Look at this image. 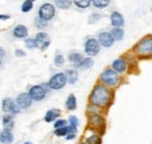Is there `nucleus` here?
<instances>
[{
	"label": "nucleus",
	"instance_id": "f257e3e1",
	"mask_svg": "<svg viewBox=\"0 0 152 144\" xmlns=\"http://www.w3.org/2000/svg\"><path fill=\"white\" fill-rule=\"evenodd\" d=\"M111 98V93L107 87L97 84L90 94V102L96 107H105Z\"/></svg>",
	"mask_w": 152,
	"mask_h": 144
},
{
	"label": "nucleus",
	"instance_id": "f03ea898",
	"mask_svg": "<svg viewBox=\"0 0 152 144\" xmlns=\"http://www.w3.org/2000/svg\"><path fill=\"white\" fill-rule=\"evenodd\" d=\"M136 53L140 56H150L152 55V36H148L139 41L134 47Z\"/></svg>",
	"mask_w": 152,
	"mask_h": 144
},
{
	"label": "nucleus",
	"instance_id": "7ed1b4c3",
	"mask_svg": "<svg viewBox=\"0 0 152 144\" xmlns=\"http://www.w3.org/2000/svg\"><path fill=\"white\" fill-rule=\"evenodd\" d=\"M99 80H101L104 84H107V86H109V87H113V86H116V84L118 83L119 76H118L117 72H115L113 69H105L104 72L101 74Z\"/></svg>",
	"mask_w": 152,
	"mask_h": 144
},
{
	"label": "nucleus",
	"instance_id": "20e7f679",
	"mask_svg": "<svg viewBox=\"0 0 152 144\" xmlns=\"http://www.w3.org/2000/svg\"><path fill=\"white\" fill-rule=\"evenodd\" d=\"M67 82H68V81H67L66 74H63V73H57L55 75H53V77L49 80V83H48V84H49V88H50V89L60 90L66 86Z\"/></svg>",
	"mask_w": 152,
	"mask_h": 144
},
{
	"label": "nucleus",
	"instance_id": "39448f33",
	"mask_svg": "<svg viewBox=\"0 0 152 144\" xmlns=\"http://www.w3.org/2000/svg\"><path fill=\"white\" fill-rule=\"evenodd\" d=\"M54 15H55V7L52 4H43L39 10V17L45 21L53 19Z\"/></svg>",
	"mask_w": 152,
	"mask_h": 144
},
{
	"label": "nucleus",
	"instance_id": "423d86ee",
	"mask_svg": "<svg viewBox=\"0 0 152 144\" xmlns=\"http://www.w3.org/2000/svg\"><path fill=\"white\" fill-rule=\"evenodd\" d=\"M84 51L89 56H95L99 52V42L98 40H96L94 37L88 39L86 45H84Z\"/></svg>",
	"mask_w": 152,
	"mask_h": 144
},
{
	"label": "nucleus",
	"instance_id": "0eeeda50",
	"mask_svg": "<svg viewBox=\"0 0 152 144\" xmlns=\"http://www.w3.org/2000/svg\"><path fill=\"white\" fill-rule=\"evenodd\" d=\"M28 94L31 95V97H32L34 101H41V100H43L45 96H46V90L43 89L42 86H33V87L31 88Z\"/></svg>",
	"mask_w": 152,
	"mask_h": 144
},
{
	"label": "nucleus",
	"instance_id": "6e6552de",
	"mask_svg": "<svg viewBox=\"0 0 152 144\" xmlns=\"http://www.w3.org/2000/svg\"><path fill=\"white\" fill-rule=\"evenodd\" d=\"M2 110L6 111V112H10V114H19L20 109L19 107H17L15 102L11 98H6L2 101Z\"/></svg>",
	"mask_w": 152,
	"mask_h": 144
},
{
	"label": "nucleus",
	"instance_id": "1a4fd4ad",
	"mask_svg": "<svg viewBox=\"0 0 152 144\" xmlns=\"http://www.w3.org/2000/svg\"><path fill=\"white\" fill-rule=\"evenodd\" d=\"M98 42L99 45H102L103 47H111L114 45L115 39L113 37L111 33H108V32H103L98 35Z\"/></svg>",
	"mask_w": 152,
	"mask_h": 144
},
{
	"label": "nucleus",
	"instance_id": "9d476101",
	"mask_svg": "<svg viewBox=\"0 0 152 144\" xmlns=\"http://www.w3.org/2000/svg\"><path fill=\"white\" fill-rule=\"evenodd\" d=\"M37 40V43H38V47L41 48V49H46L49 43H50V37L47 33L45 32H41V33H38V35L35 37Z\"/></svg>",
	"mask_w": 152,
	"mask_h": 144
},
{
	"label": "nucleus",
	"instance_id": "9b49d317",
	"mask_svg": "<svg viewBox=\"0 0 152 144\" xmlns=\"http://www.w3.org/2000/svg\"><path fill=\"white\" fill-rule=\"evenodd\" d=\"M32 100L33 98L31 97L29 94L22 93V94H20L19 96L17 97V103H18V106H19L20 108H28L32 104Z\"/></svg>",
	"mask_w": 152,
	"mask_h": 144
},
{
	"label": "nucleus",
	"instance_id": "f8f14e48",
	"mask_svg": "<svg viewBox=\"0 0 152 144\" xmlns=\"http://www.w3.org/2000/svg\"><path fill=\"white\" fill-rule=\"evenodd\" d=\"M110 20H111V25L114 27H119L121 28L124 25V19L122 17V14L118 13V12H113L111 15H110Z\"/></svg>",
	"mask_w": 152,
	"mask_h": 144
},
{
	"label": "nucleus",
	"instance_id": "ddd939ff",
	"mask_svg": "<svg viewBox=\"0 0 152 144\" xmlns=\"http://www.w3.org/2000/svg\"><path fill=\"white\" fill-rule=\"evenodd\" d=\"M14 137L12 135V131L10 129H5L1 131V135H0V141L2 144H11L13 142Z\"/></svg>",
	"mask_w": 152,
	"mask_h": 144
},
{
	"label": "nucleus",
	"instance_id": "4468645a",
	"mask_svg": "<svg viewBox=\"0 0 152 144\" xmlns=\"http://www.w3.org/2000/svg\"><path fill=\"white\" fill-rule=\"evenodd\" d=\"M113 68H114L115 72L117 73L125 72V69H126V62H125V60L122 59V57L115 60L114 62H113Z\"/></svg>",
	"mask_w": 152,
	"mask_h": 144
},
{
	"label": "nucleus",
	"instance_id": "2eb2a0df",
	"mask_svg": "<svg viewBox=\"0 0 152 144\" xmlns=\"http://www.w3.org/2000/svg\"><path fill=\"white\" fill-rule=\"evenodd\" d=\"M13 35L15 36V37H20V39L27 37V35H28V29H27L26 26L19 25V26H17V27L14 28V31H13Z\"/></svg>",
	"mask_w": 152,
	"mask_h": 144
},
{
	"label": "nucleus",
	"instance_id": "dca6fc26",
	"mask_svg": "<svg viewBox=\"0 0 152 144\" xmlns=\"http://www.w3.org/2000/svg\"><path fill=\"white\" fill-rule=\"evenodd\" d=\"M83 60H84V57L80 53H70L69 54V61L73 62V65L75 66L76 68H80V66L82 65Z\"/></svg>",
	"mask_w": 152,
	"mask_h": 144
},
{
	"label": "nucleus",
	"instance_id": "f3484780",
	"mask_svg": "<svg viewBox=\"0 0 152 144\" xmlns=\"http://www.w3.org/2000/svg\"><path fill=\"white\" fill-rule=\"evenodd\" d=\"M58 116H60V110L58 109H50V110L47 111V114L45 116V121L46 122H53Z\"/></svg>",
	"mask_w": 152,
	"mask_h": 144
},
{
	"label": "nucleus",
	"instance_id": "a211bd4d",
	"mask_svg": "<svg viewBox=\"0 0 152 144\" xmlns=\"http://www.w3.org/2000/svg\"><path fill=\"white\" fill-rule=\"evenodd\" d=\"M66 76H67V81L68 83L70 84H74L77 82V79H78V74L75 69H68L67 73H66Z\"/></svg>",
	"mask_w": 152,
	"mask_h": 144
},
{
	"label": "nucleus",
	"instance_id": "6ab92c4d",
	"mask_svg": "<svg viewBox=\"0 0 152 144\" xmlns=\"http://www.w3.org/2000/svg\"><path fill=\"white\" fill-rule=\"evenodd\" d=\"M110 33H111V35H113L115 40H118V41L122 40L123 36H124V31L122 28H119V27H114Z\"/></svg>",
	"mask_w": 152,
	"mask_h": 144
},
{
	"label": "nucleus",
	"instance_id": "aec40b11",
	"mask_svg": "<svg viewBox=\"0 0 152 144\" xmlns=\"http://www.w3.org/2000/svg\"><path fill=\"white\" fill-rule=\"evenodd\" d=\"M76 106H77V102H76V97L75 95H69L67 102H66V107L69 110H75Z\"/></svg>",
	"mask_w": 152,
	"mask_h": 144
},
{
	"label": "nucleus",
	"instance_id": "412c9836",
	"mask_svg": "<svg viewBox=\"0 0 152 144\" xmlns=\"http://www.w3.org/2000/svg\"><path fill=\"white\" fill-rule=\"evenodd\" d=\"M89 122H90L91 126H99L103 123V120H102V117H101L99 115H91L90 118H89Z\"/></svg>",
	"mask_w": 152,
	"mask_h": 144
},
{
	"label": "nucleus",
	"instance_id": "4be33fe9",
	"mask_svg": "<svg viewBox=\"0 0 152 144\" xmlns=\"http://www.w3.org/2000/svg\"><path fill=\"white\" fill-rule=\"evenodd\" d=\"M55 4L58 8L66 10L72 5V0H55Z\"/></svg>",
	"mask_w": 152,
	"mask_h": 144
},
{
	"label": "nucleus",
	"instance_id": "5701e85b",
	"mask_svg": "<svg viewBox=\"0 0 152 144\" xmlns=\"http://www.w3.org/2000/svg\"><path fill=\"white\" fill-rule=\"evenodd\" d=\"M109 2H110V0H93L94 6L97 8H104L109 5Z\"/></svg>",
	"mask_w": 152,
	"mask_h": 144
},
{
	"label": "nucleus",
	"instance_id": "b1692460",
	"mask_svg": "<svg viewBox=\"0 0 152 144\" xmlns=\"http://www.w3.org/2000/svg\"><path fill=\"white\" fill-rule=\"evenodd\" d=\"M93 65H94L93 59L87 57V59H84V60H83V62H82V65L80 66V68H81V69H88V68H90Z\"/></svg>",
	"mask_w": 152,
	"mask_h": 144
},
{
	"label": "nucleus",
	"instance_id": "393cba45",
	"mask_svg": "<svg viewBox=\"0 0 152 144\" xmlns=\"http://www.w3.org/2000/svg\"><path fill=\"white\" fill-rule=\"evenodd\" d=\"M73 1L77 7H81V8H87L91 2V0H73Z\"/></svg>",
	"mask_w": 152,
	"mask_h": 144
},
{
	"label": "nucleus",
	"instance_id": "a878e982",
	"mask_svg": "<svg viewBox=\"0 0 152 144\" xmlns=\"http://www.w3.org/2000/svg\"><path fill=\"white\" fill-rule=\"evenodd\" d=\"M32 7H33V0H26L21 6V11L22 12H29L32 10Z\"/></svg>",
	"mask_w": 152,
	"mask_h": 144
},
{
	"label": "nucleus",
	"instance_id": "bb28decb",
	"mask_svg": "<svg viewBox=\"0 0 152 144\" xmlns=\"http://www.w3.org/2000/svg\"><path fill=\"white\" fill-rule=\"evenodd\" d=\"M76 135H77V128L76 126H69V132H68V135L66 136V138L69 141V140H73V138H75Z\"/></svg>",
	"mask_w": 152,
	"mask_h": 144
},
{
	"label": "nucleus",
	"instance_id": "cd10ccee",
	"mask_svg": "<svg viewBox=\"0 0 152 144\" xmlns=\"http://www.w3.org/2000/svg\"><path fill=\"white\" fill-rule=\"evenodd\" d=\"M69 132V126H64V128H60V129H55V135L61 137V136H67Z\"/></svg>",
	"mask_w": 152,
	"mask_h": 144
},
{
	"label": "nucleus",
	"instance_id": "c85d7f7f",
	"mask_svg": "<svg viewBox=\"0 0 152 144\" xmlns=\"http://www.w3.org/2000/svg\"><path fill=\"white\" fill-rule=\"evenodd\" d=\"M99 143H101V138L97 135H93V136L88 137L87 141H86V144H99Z\"/></svg>",
	"mask_w": 152,
	"mask_h": 144
},
{
	"label": "nucleus",
	"instance_id": "c756f323",
	"mask_svg": "<svg viewBox=\"0 0 152 144\" xmlns=\"http://www.w3.org/2000/svg\"><path fill=\"white\" fill-rule=\"evenodd\" d=\"M25 45L29 49H33V48H37L38 47V43H37V40L35 39H26Z\"/></svg>",
	"mask_w": 152,
	"mask_h": 144
},
{
	"label": "nucleus",
	"instance_id": "7c9ffc66",
	"mask_svg": "<svg viewBox=\"0 0 152 144\" xmlns=\"http://www.w3.org/2000/svg\"><path fill=\"white\" fill-rule=\"evenodd\" d=\"M64 126H67V121L66 120H58L54 123V128L55 129H60V128H64Z\"/></svg>",
	"mask_w": 152,
	"mask_h": 144
},
{
	"label": "nucleus",
	"instance_id": "2f4dec72",
	"mask_svg": "<svg viewBox=\"0 0 152 144\" xmlns=\"http://www.w3.org/2000/svg\"><path fill=\"white\" fill-rule=\"evenodd\" d=\"M54 63L56 65V66H62L63 63H64V57L62 56V55H60V54H57L56 56H55V60H54Z\"/></svg>",
	"mask_w": 152,
	"mask_h": 144
},
{
	"label": "nucleus",
	"instance_id": "473e14b6",
	"mask_svg": "<svg viewBox=\"0 0 152 144\" xmlns=\"http://www.w3.org/2000/svg\"><path fill=\"white\" fill-rule=\"evenodd\" d=\"M69 123H70V126H78V120H77V117L76 116H70L69 117Z\"/></svg>",
	"mask_w": 152,
	"mask_h": 144
},
{
	"label": "nucleus",
	"instance_id": "72a5a7b5",
	"mask_svg": "<svg viewBox=\"0 0 152 144\" xmlns=\"http://www.w3.org/2000/svg\"><path fill=\"white\" fill-rule=\"evenodd\" d=\"M15 55H17V56H25V52H22V51H21V49H17V51H15Z\"/></svg>",
	"mask_w": 152,
	"mask_h": 144
},
{
	"label": "nucleus",
	"instance_id": "f704fd0d",
	"mask_svg": "<svg viewBox=\"0 0 152 144\" xmlns=\"http://www.w3.org/2000/svg\"><path fill=\"white\" fill-rule=\"evenodd\" d=\"M8 18H10L8 15H1V17H0V19H1V20H5V19L7 20V19H8Z\"/></svg>",
	"mask_w": 152,
	"mask_h": 144
},
{
	"label": "nucleus",
	"instance_id": "c9c22d12",
	"mask_svg": "<svg viewBox=\"0 0 152 144\" xmlns=\"http://www.w3.org/2000/svg\"><path fill=\"white\" fill-rule=\"evenodd\" d=\"M23 144H32L31 142H26V143H23Z\"/></svg>",
	"mask_w": 152,
	"mask_h": 144
},
{
	"label": "nucleus",
	"instance_id": "e433bc0d",
	"mask_svg": "<svg viewBox=\"0 0 152 144\" xmlns=\"http://www.w3.org/2000/svg\"><path fill=\"white\" fill-rule=\"evenodd\" d=\"M80 144H84V143H80Z\"/></svg>",
	"mask_w": 152,
	"mask_h": 144
},
{
	"label": "nucleus",
	"instance_id": "4c0bfd02",
	"mask_svg": "<svg viewBox=\"0 0 152 144\" xmlns=\"http://www.w3.org/2000/svg\"><path fill=\"white\" fill-rule=\"evenodd\" d=\"M151 11H152V10H151Z\"/></svg>",
	"mask_w": 152,
	"mask_h": 144
}]
</instances>
